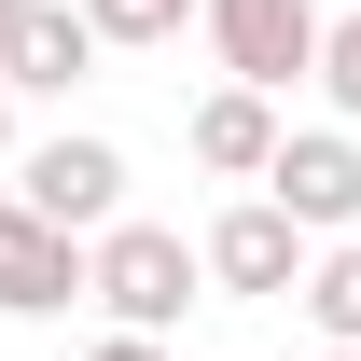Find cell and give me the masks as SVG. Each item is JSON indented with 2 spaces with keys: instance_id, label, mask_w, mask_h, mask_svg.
Masks as SVG:
<instances>
[{
  "instance_id": "6da1fadb",
  "label": "cell",
  "mask_w": 361,
  "mask_h": 361,
  "mask_svg": "<svg viewBox=\"0 0 361 361\" xmlns=\"http://www.w3.org/2000/svg\"><path fill=\"white\" fill-rule=\"evenodd\" d=\"M195 292H209V264H195L180 223H126V209H111V223L84 236V306H111L126 334H167Z\"/></svg>"
},
{
  "instance_id": "7a4b0ae2",
  "label": "cell",
  "mask_w": 361,
  "mask_h": 361,
  "mask_svg": "<svg viewBox=\"0 0 361 361\" xmlns=\"http://www.w3.org/2000/svg\"><path fill=\"white\" fill-rule=\"evenodd\" d=\"M195 28H209V56H223V84L292 97L306 56H319V0H195Z\"/></svg>"
},
{
  "instance_id": "3957f363",
  "label": "cell",
  "mask_w": 361,
  "mask_h": 361,
  "mask_svg": "<svg viewBox=\"0 0 361 361\" xmlns=\"http://www.w3.org/2000/svg\"><path fill=\"white\" fill-rule=\"evenodd\" d=\"M306 250H319V236L292 223V209H278L264 180H250V195H236L223 223L195 236V264H209V292H250V306H292V278H306Z\"/></svg>"
},
{
  "instance_id": "277c9868",
  "label": "cell",
  "mask_w": 361,
  "mask_h": 361,
  "mask_svg": "<svg viewBox=\"0 0 361 361\" xmlns=\"http://www.w3.org/2000/svg\"><path fill=\"white\" fill-rule=\"evenodd\" d=\"M14 195H28L42 223H70V236H97V223H111V209H126V153H111V139H97V126H56V139H28V153H14Z\"/></svg>"
},
{
  "instance_id": "5b68a950",
  "label": "cell",
  "mask_w": 361,
  "mask_h": 361,
  "mask_svg": "<svg viewBox=\"0 0 361 361\" xmlns=\"http://www.w3.org/2000/svg\"><path fill=\"white\" fill-rule=\"evenodd\" d=\"M264 195H278L306 236H348V223H361V126H278Z\"/></svg>"
},
{
  "instance_id": "8992f818",
  "label": "cell",
  "mask_w": 361,
  "mask_h": 361,
  "mask_svg": "<svg viewBox=\"0 0 361 361\" xmlns=\"http://www.w3.org/2000/svg\"><path fill=\"white\" fill-rule=\"evenodd\" d=\"M70 306H84V236L0 195V319H70Z\"/></svg>"
},
{
  "instance_id": "52a82bcc",
  "label": "cell",
  "mask_w": 361,
  "mask_h": 361,
  "mask_svg": "<svg viewBox=\"0 0 361 361\" xmlns=\"http://www.w3.org/2000/svg\"><path fill=\"white\" fill-rule=\"evenodd\" d=\"M84 70H97L84 0H14V28H0V84H14V97H70Z\"/></svg>"
},
{
  "instance_id": "ba28073f",
  "label": "cell",
  "mask_w": 361,
  "mask_h": 361,
  "mask_svg": "<svg viewBox=\"0 0 361 361\" xmlns=\"http://www.w3.org/2000/svg\"><path fill=\"white\" fill-rule=\"evenodd\" d=\"M180 139H195V167H209V180H264V153H278V97H250V84H209Z\"/></svg>"
},
{
  "instance_id": "9c48e42d",
  "label": "cell",
  "mask_w": 361,
  "mask_h": 361,
  "mask_svg": "<svg viewBox=\"0 0 361 361\" xmlns=\"http://www.w3.org/2000/svg\"><path fill=\"white\" fill-rule=\"evenodd\" d=\"M292 306L319 319V348H361V223L306 250V278H292Z\"/></svg>"
},
{
  "instance_id": "30bf717a",
  "label": "cell",
  "mask_w": 361,
  "mask_h": 361,
  "mask_svg": "<svg viewBox=\"0 0 361 361\" xmlns=\"http://www.w3.org/2000/svg\"><path fill=\"white\" fill-rule=\"evenodd\" d=\"M84 28H97V56H153L195 28V0H84Z\"/></svg>"
},
{
  "instance_id": "8fae6325",
  "label": "cell",
  "mask_w": 361,
  "mask_h": 361,
  "mask_svg": "<svg viewBox=\"0 0 361 361\" xmlns=\"http://www.w3.org/2000/svg\"><path fill=\"white\" fill-rule=\"evenodd\" d=\"M306 84L334 97V126H361V14H319V56H306Z\"/></svg>"
},
{
  "instance_id": "7c38bea8",
  "label": "cell",
  "mask_w": 361,
  "mask_h": 361,
  "mask_svg": "<svg viewBox=\"0 0 361 361\" xmlns=\"http://www.w3.org/2000/svg\"><path fill=\"white\" fill-rule=\"evenodd\" d=\"M84 361H167V334H126V319H111V334H97Z\"/></svg>"
},
{
  "instance_id": "4fadbf2b",
  "label": "cell",
  "mask_w": 361,
  "mask_h": 361,
  "mask_svg": "<svg viewBox=\"0 0 361 361\" xmlns=\"http://www.w3.org/2000/svg\"><path fill=\"white\" fill-rule=\"evenodd\" d=\"M0 153H14V84H0Z\"/></svg>"
},
{
  "instance_id": "5bb4252c",
  "label": "cell",
  "mask_w": 361,
  "mask_h": 361,
  "mask_svg": "<svg viewBox=\"0 0 361 361\" xmlns=\"http://www.w3.org/2000/svg\"><path fill=\"white\" fill-rule=\"evenodd\" d=\"M319 361H361V348H319Z\"/></svg>"
},
{
  "instance_id": "9a60e30c",
  "label": "cell",
  "mask_w": 361,
  "mask_h": 361,
  "mask_svg": "<svg viewBox=\"0 0 361 361\" xmlns=\"http://www.w3.org/2000/svg\"><path fill=\"white\" fill-rule=\"evenodd\" d=\"M0 28H14V0H0Z\"/></svg>"
}]
</instances>
